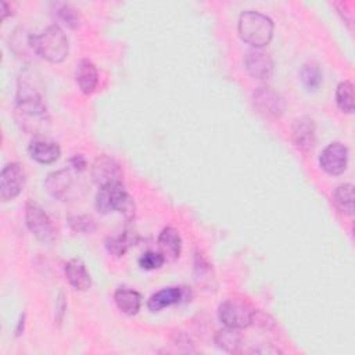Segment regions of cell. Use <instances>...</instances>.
Listing matches in <instances>:
<instances>
[{
	"label": "cell",
	"mask_w": 355,
	"mask_h": 355,
	"mask_svg": "<svg viewBox=\"0 0 355 355\" xmlns=\"http://www.w3.org/2000/svg\"><path fill=\"white\" fill-rule=\"evenodd\" d=\"M15 116L18 123L29 133H39L44 130L49 122L43 96L32 82L26 80L25 75L19 78Z\"/></svg>",
	"instance_id": "obj_1"
},
{
	"label": "cell",
	"mask_w": 355,
	"mask_h": 355,
	"mask_svg": "<svg viewBox=\"0 0 355 355\" xmlns=\"http://www.w3.org/2000/svg\"><path fill=\"white\" fill-rule=\"evenodd\" d=\"M29 44L33 53L50 62H61L69 51L68 37L58 25H50L39 35H29Z\"/></svg>",
	"instance_id": "obj_2"
},
{
	"label": "cell",
	"mask_w": 355,
	"mask_h": 355,
	"mask_svg": "<svg viewBox=\"0 0 355 355\" xmlns=\"http://www.w3.org/2000/svg\"><path fill=\"white\" fill-rule=\"evenodd\" d=\"M239 35L252 47H263L272 40L273 22L268 15L259 11H244L239 18Z\"/></svg>",
	"instance_id": "obj_3"
},
{
	"label": "cell",
	"mask_w": 355,
	"mask_h": 355,
	"mask_svg": "<svg viewBox=\"0 0 355 355\" xmlns=\"http://www.w3.org/2000/svg\"><path fill=\"white\" fill-rule=\"evenodd\" d=\"M96 208L104 215L112 211H119L126 216H132L135 207L122 182H116L100 187L96 196Z\"/></svg>",
	"instance_id": "obj_4"
},
{
	"label": "cell",
	"mask_w": 355,
	"mask_h": 355,
	"mask_svg": "<svg viewBox=\"0 0 355 355\" xmlns=\"http://www.w3.org/2000/svg\"><path fill=\"white\" fill-rule=\"evenodd\" d=\"M218 318L226 327L241 330L252 323L254 311L244 300L227 298L219 305Z\"/></svg>",
	"instance_id": "obj_5"
},
{
	"label": "cell",
	"mask_w": 355,
	"mask_h": 355,
	"mask_svg": "<svg viewBox=\"0 0 355 355\" xmlns=\"http://www.w3.org/2000/svg\"><path fill=\"white\" fill-rule=\"evenodd\" d=\"M25 220L29 230L33 233V236L43 241V243H51L55 240L57 230L49 218V215L43 211L42 207H39L36 202L29 201L25 208Z\"/></svg>",
	"instance_id": "obj_6"
},
{
	"label": "cell",
	"mask_w": 355,
	"mask_h": 355,
	"mask_svg": "<svg viewBox=\"0 0 355 355\" xmlns=\"http://www.w3.org/2000/svg\"><path fill=\"white\" fill-rule=\"evenodd\" d=\"M25 184V172L21 164L10 162L0 173V198L6 201L14 200Z\"/></svg>",
	"instance_id": "obj_7"
},
{
	"label": "cell",
	"mask_w": 355,
	"mask_h": 355,
	"mask_svg": "<svg viewBox=\"0 0 355 355\" xmlns=\"http://www.w3.org/2000/svg\"><path fill=\"white\" fill-rule=\"evenodd\" d=\"M348 150L344 144L334 141L323 148L319 157L322 169L330 175H340L347 169Z\"/></svg>",
	"instance_id": "obj_8"
},
{
	"label": "cell",
	"mask_w": 355,
	"mask_h": 355,
	"mask_svg": "<svg viewBox=\"0 0 355 355\" xmlns=\"http://www.w3.org/2000/svg\"><path fill=\"white\" fill-rule=\"evenodd\" d=\"M252 98L258 111L266 116H280L284 111V101L282 96L270 86H259L254 92Z\"/></svg>",
	"instance_id": "obj_9"
},
{
	"label": "cell",
	"mask_w": 355,
	"mask_h": 355,
	"mask_svg": "<svg viewBox=\"0 0 355 355\" xmlns=\"http://www.w3.org/2000/svg\"><path fill=\"white\" fill-rule=\"evenodd\" d=\"M92 176L98 187H101L105 184L122 182V169L114 158L108 155H100L93 162Z\"/></svg>",
	"instance_id": "obj_10"
},
{
	"label": "cell",
	"mask_w": 355,
	"mask_h": 355,
	"mask_svg": "<svg viewBox=\"0 0 355 355\" xmlns=\"http://www.w3.org/2000/svg\"><path fill=\"white\" fill-rule=\"evenodd\" d=\"M244 65L248 73L255 79H268L273 72V60L272 57L258 49L250 50L245 54Z\"/></svg>",
	"instance_id": "obj_11"
},
{
	"label": "cell",
	"mask_w": 355,
	"mask_h": 355,
	"mask_svg": "<svg viewBox=\"0 0 355 355\" xmlns=\"http://www.w3.org/2000/svg\"><path fill=\"white\" fill-rule=\"evenodd\" d=\"M291 139L294 146L301 151H308L315 143V125L308 116H301L294 121L291 128Z\"/></svg>",
	"instance_id": "obj_12"
},
{
	"label": "cell",
	"mask_w": 355,
	"mask_h": 355,
	"mask_svg": "<svg viewBox=\"0 0 355 355\" xmlns=\"http://www.w3.org/2000/svg\"><path fill=\"white\" fill-rule=\"evenodd\" d=\"M158 252L165 261L173 262L179 258L182 250V239L179 230L175 227H165L158 236Z\"/></svg>",
	"instance_id": "obj_13"
},
{
	"label": "cell",
	"mask_w": 355,
	"mask_h": 355,
	"mask_svg": "<svg viewBox=\"0 0 355 355\" xmlns=\"http://www.w3.org/2000/svg\"><path fill=\"white\" fill-rule=\"evenodd\" d=\"M29 155L40 164H51L61 155L60 146L46 139H35L28 146Z\"/></svg>",
	"instance_id": "obj_14"
},
{
	"label": "cell",
	"mask_w": 355,
	"mask_h": 355,
	"mask_svg": "<svg viewBox=\"0 0 355 355\" xmlns=\"http://www.w3.org/2000/svg\"><path fill=\"white\" fill-rule=\"evenodd\" d=\"M64 272H65V277H67L68 283L73 288L85 291L90 287L92 279H90V275H89V272L86 269V265L83 263L82 259H79V258L69 259L65 263Z\"/></svg>",
	"instance_id": "obj_15"
},
{
	"label": "cell",
	"mask_w": 355,
	"mask_h": 355,
	"mask_svg": "<svg viewBox=\"0 0 355 355\" xmlns=\"http://www.w3.org/2000/svg\"><path fill=\"white\" fill-rule=\"evenodd\" d=\"M76 83L82 93L92 94L97 86L98 82V73L96 69V65L89 60H82L76 65Z\"/></svg>",
	"instance_id": "obj_16"
},
{
	"label": "cell",
	"mask_w": 355,
	"mask_h": 355,
	"mask_svg": "<svg viewBox=\"0 0 355 355\" xmlns=\"http://www.w3.org/2000/svg\"><path fill=\"white\" fill-rule=\"evenodd\" d=\"M182 298H183V291L180 287H165L150 297L147 306L150 311L158 312L166 306L179 304Z\"/></svg>",
	"instance_id": "obj_17"
},
{
	"label": "cell",
	"mask_w": 355,
	"mask_h": 355,
	"mask_svg": "<svg viewBox=\"0 0 355 355\" xmlns=\"http://www.w3.org/2000/svg\"><path fill=\"white\" fill-rule=\"evenodd\" d=\"M114 300L118 309L126 315H136L141 305V295L128 287H119L114 294Z\"/></svg>",
	"instance_id": "obj_18"
},
{
	"label": "cell",
	"mask_w": 355,
	"mask_h": 355,
	"mask_svg": "<svg viewBox=\"0 0 355 355\" xmlns=\"http://www.w3.org/2000/svg\"><path fill=\"white\" fill-rule=\"evenodd\" d=\"M71 184H72V178L69 171L67 169H61L50 173L44 182L47 191L55 198H64Z\"/></svg>",
	"instance_id": "obj_19"
},
{
	"label": "cell",
	"mask_w": 355,
	"mask_h": 355,
	"mask_svg": "<svg viewBox=\"0 0 355 355\" xmlns=\"http://www.w3.org/2000/svg\"><path fill=\"white\" fill-rule=\"evenodd\" d=\"M214 341L220 349L233 354V352H237L241 345V334H240L239 329L225 327V329L216 331Z\"/></svg>",
	"instance_id": "obj_20"
},
{
	"label": "cell",
	"mask_w": 355,
	"mask_h": 355,
	"mask_svg": "<svg viewBox=\"0 0 355 355\" xmlns=\"http://www.w3.org/2000/svg\"><path fill=\"white\" fill-rule=\"evenodd\" d=\"M333 201L336 207L347 214L352 215L354 212V186L351 183H344L338 186L333 194Z\"/></svg>",
	"instance_id": "obj_21"
},
{
	"label": "cell",
	"mask_w": 355,
	"mask_h": 355,
	"mask_svg": "<svg viewBox=\"0 0 355 355\" xmlns=\"http://www.w3.org/2000/svg\"><path fill=\"white\" fill-rule=\"evenodd\" d=\"M336 103L343 112L351 114L354 111V85L349 80H344L337 86Z\"/></svg>",
	"instance_id": "obj_22"
},
{
	"label": "cell",
	"mask_w": 355,
	"mask_h": 355,
	"mask_svg": "<svg viewBox=\"0 0 355 355\" xmlns=\"http://www.w3.org/2000/svg\"><path fill=\"white\" fill-rule=\"evenodd\" d=\"M300 78H301L302 85L308 90H315L322 83V71L316 64L308 62L302 67V69L300 72Z\"/></svg>",
	"instance_id": "obj_23"
},
{
	"label": "cell",
	"mask_w": 355,
	"mask_h": 355,
	"mask_svg": "<svg viewBox=\"0 0 355 355\" xmlns=\"http://www.w3.org/2000/svg\"><path fill=\"white\" fill-rule=\"evenodd\" d=\"M130 245H132V237L129 236L128 232H123L118 236L108 237L105 240V247H107L108 252L115 255V257L123 255Z\"/></svg>",
	"instance_id": "obj_24"
},
{
	"label": "cell",
	"mask_w": 355,
	"mask_h": 355,
	"mask_svg": "<svg viewBox=\"0 0 355 355\" xmlns=\"http://www.w3.org/2000/svg\"><path fill=\"white\" fill-rule=\"evenodd\" d=\"M55 14L67 26H69V28H78L79 26L80 18H79L78 11L72 6L65 4V3H57L55 4Z\"/></svg>",
	"instance_id": "obj_25"
},
{
	"label": "cell",
	"mask_w": 355,
	"mask_h": 355,
	"mask_svg": "<svg viewBox=\"0 0 355 355\" xmlns=\"http://www.w3.org/2000/svg\"><path fill=\"white\" fill-rule=\"evenodd\" d=\"M164 262H165L164 257L159 252H155V251H147L139 258L140 268H143L146 270L158 269L164 265Z\"/></svg>",
	"instance_id": "obj_26"
},
{
	"label": "cell",
	"mask_w": 355,
	"mask_h": 355,
	"mask_svg": "<svg viewBox=\"0 0 355 355\" xmlns=\"http://www.w3.org/2000/svg\"><path fill=\"white\" fill-rule=\"evenodd\" d=\"M69 225L75 232L79 233H90L94 230V220L85 215L69 218Z\"/></svg>",
	"instance_id": "obj_27"
},
{
	"label": "cell",
	"mask_w": 355,
	"mask_h": 355,
	"mask_svg": "<svg viewBox=\"0 0 355 355\" xmlns=\"http://www.w3.org/2000/svg\"><path fill=\"white\" fill-rule=\"evenodd\" d=\"M71 165L76 169V171H83L86 168V159L82 154H75L71 158Z\"/></svg>",
	"instance_id": "obj_28"
},
{
	"label": "cell",
	"mask_w": 355,
	"mask_h": 355,
	"mask_svg": "<svg viewBox=\"0 0 355 355\" xmlns=\"http://www.w3.org/2000/svg\"><path fill=\"white\" fill-rule=\"evenodd\" d=\"M255 354H280V351L277 348H273V347H269V348H265V347H258V348H254Z\"/></svg>",
	"instance_id": "obj_29"
}]
</instances>
